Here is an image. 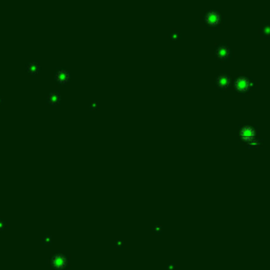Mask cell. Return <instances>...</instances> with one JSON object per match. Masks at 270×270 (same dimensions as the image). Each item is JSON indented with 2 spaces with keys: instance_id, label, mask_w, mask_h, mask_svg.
Listing matches in <instances>:
<instances>
[{
  "instance_id": "ba28073f",
  "label": "cell",
  "mask_w": 270,
  "mask_h": 270,
  "mask_svg": "<svg viewBox=\"0 0 270 270\" xmlns=\"http://www.w3.org/2000/svg\"><path fill=\"white\" fill-rule=\"evenodd\" d=\"M39 71V65L36 62H31L29 66H28V72L31 74H36Z\"/></svg>"
},
{
  "instance_id": "3957f363",
  "label": "cell",
  "mask_w": 270,
  "mask_h": 270,
  "mask_svg": "<svg viewBox=\"0 0 270 270\" xmlns=\"http://www.w3.org/2000/svg\"><path fill=\"white\" fill-rule=\"evenodd\" d=\"M220 13L216 11H210L208 12V14L206 15V21L208 22L210 25H215L218 24L220 21Z\"/></svg>"
},
{
  "instance_id": "6da1fadb",
  "label": "cell",
  "mask_w": 270,
  "mask_h": 270,
  "mask_svg": "<svg viewBox=\"0 0 270 270\" xmlns=\"http://www.w3.org/2000/svg\"><path fill=\"white\" fill-rule=\"evenodd\" d=\"M241 137L246 141H250L254 139V135H255V131L253 130V128L249 127V126H245L242 128L241 132Z\"/></svg>"
},
{
  "instance_id": "5b68a950",
  "label": "cell",
  "mask_w": 270,
  "mask_h": 270,
  "mask_svg": "<svg viewBox=\"0 0 270 270\" xmlns=\"http://www.w3.org/2000/svg\"><path fill=\"white\" fill-rule=\"evenodd\" d=\"M216 55L218 58L226 59L230 55V49L226 47V45H220V47L216 49Z\"/></svg>"
},
{
  "instance_id": "7a4b0ae2",
  "label": "cell",
  "mask_w": 270,
  "mask_h": 270,
  "mask_svg": "<svg viewBox=\"0 0 270 270\" xmlns=\"http://www.w3.org/2000/svg\"><path fill=\"white\" fill-rule=\"evenodd\" d=\"M234 86H235V89L240 92H245L248 90L249 86H250V82H249L248 79L246 77H238V79L235 80L234 82Z\"/></svg>"
},
{
  "instance_id": "30bf717a",
  "label": "cell",
  "mask_w": 270,
  "mask_h": 270,
  "mask_svg": "<svg viewBox=\"0 0 270 270\" xmlns=\"http://www.w3.org/2000/svg\"><path fill=\"white\" fill-rule=\"evenodd\" d=\"M262 33L265 35V36H268L270 35V25L269 24H265L262 29Z\"/></svg>"
},
{
  "instance_id": "277c9868",
  "label": "cell",
  "mask_w": 270,
  "mask_h": 270,
  "mask_svg": "<svg viewBox=\"0 0 270 270\" xmlns=\"http://www.w3.org/2000/svg\"><path fill=\"white\" fill-rule=\"evenodd\" d=\"M216 82L220 88H226L230 84V77L227 74H220L216 78Z\"/></svg>"
},
{
  "instance_id": "8992f818",
  "label": "cell",
  "mask_w": 270,
  "mask_h": 270,
  "mask_svg": "<svg viewBox=\"0 0 270 270\" xmlns=\"http://www.w3.org/2000/svg\"><path fill=\"white\" fill-rule=\"evenodd\" d=\"M56 79H57L59 82H61V84L66 82L69 79V73L65 70H60L56 74Z\"/></svg>"
},
{
  "instance_id": "9c48e42d",
  "label": "cell",
  "mask_w": 270,
  "mask_h": 270,
  "mask_svg": "<svg viewBox=\"0 0 270 270\" xmlns=\"http://www.w3.org/2000/svg\"><path fill=\"white\" fill-rule=\"evenodd\" d=\"M248 146L251 148H256L259 146V141L258 139H252V140L248 141Z\"/></svg>"
},
{
  "instance_id": "52a82bcc",
  "label": "cell",
  "mask_w": 270,
  "mask_h": 270,
  "mask_svg": "<svg viewBox=\"0 0 270 270\" xmlns=\"http://www.w3.org/2000/svg\"><path fill=\"white\" fill-rule=\"evenodd\" d=\"M49 102L50 104H58V101L60 100V95H59L58 92H52L50 95H49Z\"/></svg>"
}]
</instances>
